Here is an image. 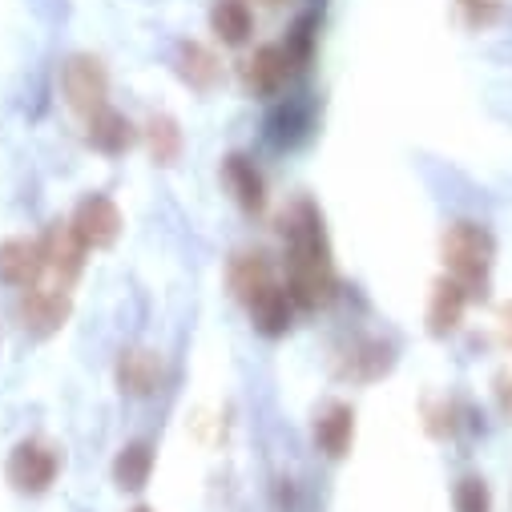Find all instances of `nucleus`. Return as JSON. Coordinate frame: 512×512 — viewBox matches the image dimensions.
Masks as SVG:
<instances>
[{
  "mask_svg": "<svg viewBox=\"0 0 512 512\" xmlns=\"http://www.w3.org/2000/svg\"><path fill=\"white\" fill-rule=\"evenodd\" d=\"M283 238H287V291L295 307L303 311H323L339 295L335 263H331V242L323 230V214L315 202L299 198L283 214Z\"/></svg>",
  "mask_w": 512,
  "mask_h": 512,
  "instance_id": "1",
  "label": "nucleus"
},
{
  "mask_svg": "<svg viewBox=\"0 0 512 512\" xmlns=\"http://www.w3.org/2000/svg\"><path fill=\"white\" fill-rule=\"evenodd\" d=\"M492 254H496V242H492V234H488L484 226H476V222H452V226L440 234V259H444L448 275L460 279L468 291L488 279Z\"/></svg>",
  "mask_w": 512,
  "mask_h": 512,
  "instance_id": "2",
  "label": "nucleus"
},
{
  "mask_svg": "<svg viewBox=\"0 0 512 512\" xmlns=\"http://www.w3.org/2000/svg\"><path fill=\"white\" fill-rule=\"evenodd\" d=\"M392 367H396V347L388 339H375V335L347 339L335 351V359H331V371L343 383H375V379L388 375Z\"/></svg>",
  "mask_w": 512,
  "mask_h": 512,
  "instance_id": "3",
  "label": "nucleus"
},
{
  "mask_svg": "<svg viewBox=\"0 0 512 512\" xmlns=\"http://www.w3.org/2000/svg\"><path fill=\"white\" fill-rule=\"evenodd\" d=\"M61 472V456L41 444V440H21L13 452H9V464H5V480L21 492V496H41L53 488Z\"/></svg>",
  "mask_w": 512,
  "mask_h": 512,
  "instance_id": "4",
  "label": "nucleus"
},
{
  "mask_svg": "<svg viewBox=\"0 0 512 512\" xmlns=\"http://www.w3.org/2000/svg\"><path fill=\"white\" fill-rule=\"evenodd\" d=\"M61 93H65L69 109L81 113V117H89L93 109L109 105L105 101L109 97V73H105V65L97 57H89V53H73L61 65Z\"/></svg>",
  "mask_w": 512,
  "mask_h": 512,
  "instance_id": "5",
  "label": "nucleus"
},
{
  "mask_svg": "<svg viewBox=\"0 0 512 512\" xmlns=\"http://www.w3.org/2000/svg\"><path fill=\"white\" fill-rule=\"evenodd\" d=\"M41 254H45V275L53 287H73L77 275L85 271V254L89 246L81 242V234L73 230V222H53L41 234Z\"/></svg>",
  "mask_w": 512,
  "mask_h": 512,
  "instance_id": "6",
  "label": "nucleus"
},
{
  "mask_svg": "<svg viewBox=\"0 0 512 512\" xmlns=\"http://www.w3.org/2000/svg\"><path fill=\"white\" fill-rule=\"evenodd\" d=\"M17 319L29 335L45 339L53 331L65 327L69 319V291L65 287H53V283H33L25 287V295L17 299Z\"/></svg>",
  "mask_w": 512,
  "mask_h": 512,
  "instance_id": "7",
  "label": "nucleus"
},
{
  "mask_svg": "<svg viewBox=\"0 0 512 512\" xmlns=\"http://www.w3.org/2000/svg\"><path fill=\"white\" fill-rule=\"evenodd\" d=\"M295 61L283 45H259L242 65H238V77H242V89L250 97H275L291 77H295Z\"/></svg>",
  "mask_w": 512,
  "mask_h": 512,
  "instance_id": "8",
  "label": "nucleus"
},
{
  "mask_svg": "<svg viewBox=\"0 0 512 512\" xmlns=\"http://www.w3.org/2000/svg\"><path fill=\"white\" fill-rule=\"evenodd\" d=\"M117 392L121 396H130V400H150L154 392H162V383H166V363L154 347H130V351H121L117 355Z\"/></svg>",
  "mask_w": 512,
  "mask_h": 512,
  "instance_id": "9",
  "label": "nucleus"
},
{
  "mask_svg": "<svg viewBox=\"0 0 512 512\" xmlns=\"http://www.w3.org/2000/svg\"><path fill=\"white\" fill-rule=\"evenodd\" d=\"M121 210H117V202L109 198V194H89V198H81L77 202V210H73V230L81 234V242L89 246V250H105V246H113L117 242V234H121Z\"/></svg>",
  "mask_w": 512,
  "mask_h": 512,
  "instance_id": "10",
  "label": "nucleus"
},
{
  "mask_svg": "<svg viewBox=\"0 0 512 512\" xmlns=\"http://www.w3.org/2000/svg\"><path fill=\"white\" fill-rule=\"evenodd\" d=\"M311 440L327 460H343L355 440V408L343 400H327L311 420Z\"/></svg>",
  "mask_w": 512,
  "mask_h": 512,
  "instance_id": "11",
  "label": "nucleus"
},
{
  "mask_svg": "<svg viewBox=\"0 0 512 512\" xmlns=\"http://www.w3.org/2000/svg\"><path fill=\"white\" fill-rule=\"evenodd\" d=\"M85 142H89L97 154H105V158H121L125 150L138 142V134H134V121L125 117L121 109L101 105V109H93V113L85 117Z\"/></svg>",
  "mask_w": 512,
  "mask_h": 512,
  "instance_id": "12",
  "label": "nucleus"
},
{
  "mask_svg": "<svg viewBox=\"0 0 512 512\" xmlns=\"http://www.w3.org/2000/svg\"><path fill=\"white\" fill-rule=\"evenodd\" d=\"M45 275L41 238H5L0 242V287H33Z\"/></svg>",
  "mask_w": 512,
  "mask_h": 512,
  "instance_id": "13",
  "label": "nucleus"
},
{
  "mask_svg": "<svg viewBox=\"0 0 512 512\" xmlns=\"http://www.w3.org/2000/svg\"><path fill=\"white\" fill-rule=\"evenodd\" d=\"M246 311H250V327L259 331L263 339H283L291 331V323H295V299L279 283H271L254 299H246Z\"/></svg>",
  "mask_w": 512,
  "mask_h": 512,
  "instance_id": "14",
  "label": "nucleus"
},
{
  "mask_svg": "<svg viewBox=\"0 0 512 512\" xmlns=\"http://www.w3.org/2000/svg\"><path fill=\"white\" fill-rule=\"evenodd\" d=\"M222 182H226L230 198L246 214H259L267 206V178H263V170L254 166L246 154H226L222 158Z\"/></svg>",
  "mask_w": 512,
  "mask_h": 512,
  "instance_id": "15",
  "label": "nucleus"
},
{
  "mask_svg": "<svg viewBox=\"0 0 512 512\" xmlns=\"http://www.w3.org/2000/svg\"><path fill=\"white\" fill-rule=\"evenodd\" d=\"M464 307H468V287L460 279H452V275L436 279L432 283V299H428V335H436V339L452 335L460 327V319H464Z\"/></svg>",
  "mask_w": 512,
  "mask_h": 512,
  "instance_id": "16",
  "label": "nucleus"
},
{
  "mask_svg": "<svg viewBox=\"0 0 512 512\" xmlns=\"http://www.w3.org/2000/svg\"><path fill=\"white\" fill-rule=\"evenodd\" d=\"M174 69L178 77L194 89V93H210L218 81H222V61L214 49H206L202 41H182L178 45V57H174Z\"/></svg>",
  "mask_w": 512,
  "mask_h": 512,
  "instance_id": "17",
  "label": "nucleus"
},
{
  "mask_svg": "<svg viewBox=\"0 0 512 512\" xmlns=\"http://www.w3.org/2000/svg\"><path fill=\"white\" fill-rule=\"evenodd\" d=\"M226 283L246 303V299L259 295L263 287L275 283V267H271V259H267L263 250H238L234 259H230V267H226Z\"/></svg>",
  "mask_w": 512,
  "mask_h": 512,
  "instance_id": "18",
  "label": "nucleus"
},
{
  "mask_svg": "<svg viewBox=\"0 0 512 512\" xmlns=\"http://www.w3.org/2000/svg\"><path fill=\"white\" fill-rule=\"evenodd\" d=\"M154 464H158L154 444H150V440H130V444L117 452V460H113V480H117V488H121V492H142V488L150 484V476H154Z\"/></svg>",
  "mask_w": 512,
  "mask_h": 512,
  "instance_id": "19",
  "label": "nucleus"
},
{
  "mask_svg": "<svg viewBox=\"0 0 512 512\" xmlns=\"http://www.w3.org/2000/svg\"><path fill=\"white\" fill-rule=\"evenodd\" d=\"M210 33L222 45L242 49L254 37V13H250L246 0H214L210 5Z\"/></svg>",
  "mask_w": 512,
  "mask_h": 512,
  "instance_id": "20",
  "label": "nucleus"
},
{
  "mask_svg": "<svg viewBox=\"0 0 512 512\" xmlns=\"http://www.w3.org/2000/svg\"><path fill=\"white\" fill-rule=\"evenodd\" d=\"M146 150H150V162H158V166H174L178 158H182V146H186V138H182V125L170 117V113H154L150 121H146Z\"/></svg>",
  "mask_w": 512,
  "mask_h": 512,
  "instance_id": "21",
  "label": "nucleus"
},
{
  "mask_svg": "<svg viewBox=\"0 0 512 512\" xmlns=\"http://www.w3.org/2000/svg\"><path fill=\"white\" fill-rule=\"evenodd\" d=\"M307 130H311V109H307L303 101H287V105L275 109V117H271V138H275L279 146L303 142Z\"/></svg>",
  "mask_w": 512,
  "mask_h": 512,
  "instance_id": "22",
  "label": "nucleus"
},
{
  "mask_svg": "<svg viewBox=\"0 0 512 512\" xmlns=\"http://www.w3.org/2000/svg\"><path fill=\"white\" fill-rule=\"evenodd\" d=\"M283 49L291 53L295 69H307V65H311V57H315V13H307V17L295 21V29L287 33Z\"/></svg>",
  "mask_w": 512,
  "mask_h": 512,
  "instance_id": "23",
  "label": "nucleus"
},
{
  "mask_svg": "<svg viewBox=\"0 0 512 512\" xmlns=\"http://www.w3.org/2000/svg\"><path fill=\"white\" fill-rule=\"evenodd\" d=\"M452 508L456 512H492V492L480 476H464L452 492Z\"/></svg>",
  "mask_w": 512,
  "mask_h": 512,
  "instance_id": "24",
  "label": "nucleus"
},
{
  "mask_svg": "<svg viewBox=\"0 0 512 512\" xmlns=\"http://www.w3.org/2000/svg\"><path fill=\"white\" fill-rule=\"evenodd\" d=\"M424 428H428V436H436V440L452 436V432H456V408H452V400H428V404H424Z\"/></svg>",
  "mask_w": 512,
  "mask_h": 512,
  "instance_id": "25",
  "label": "nucleus"
},
{
  "mask_svg": "<svg viewBox=\"0 0 512 512\" xmlns=\"http://www.w3.org/2000/svg\"><path fill=\"white\" fill-rule=\"evenodd\" d=\"M456 9H460V21L468 29H484L500 17V0H456Z\"/></svg>",
  "mask_w": 512,
  "mask_h": 512,
  "instance_id": "26",
  "label": "nucleus"
},
{
  "mask_svg": "<svg viewBox=\"0 0 512 512\" xmlns=\"http://www.w3.org/2000/svg\"><path fill=\"white\" fill-rule=\"evenodd\" d=\"M496 335H500V343L512 351V303H504V307L496 311Z\"/></svg>",
  "mask_w": 512,
  "mask_h": 512,
  "instance_id": "27",
  "label": "nucleus"
},
{
  "mask_svg": "<svg viewBox=\"0 0 512 512\" xmlns=\"http://www.w3.org/2000/svg\"><path fill=\"white\" fill-rule=\"evenodd\" d=\"M496 396H500L504 416H512V375H500V379H496Z\"/></svg>",
  "mask_w": 512,
  "mask_h": 512,
  "instance_id": "28",
  "label": "nucleus"
},
{
  "mask_svg": "<svg viewBox=\"0 0 512 512\" xmlns=\"http://www.w3.org/2000/svg\"><path fill=\"white\" fill-rule=\"evenodd\" d=\"M130 512H154V508H146V504H138V508H130Z\"/></svg>",
  "mask_w": 512,
  "mask_h": 512,
  "instance_id": "29",
  "label": "nucleus"
},
{
  "mask_svg": "<svg viewBox=\"0 0 512 512\" xmlns=\"http://www.w3.org/2000/svg\"><path fill=\"white\" fill-rule=\"evenodd\" d=\"M263 5H283V0H263Z\"/></svg>",
  "mask_w": 512,
  "mask_h": 512,
  "instance_id": "30",
  "label": "nucleus"
}]
</instances>
